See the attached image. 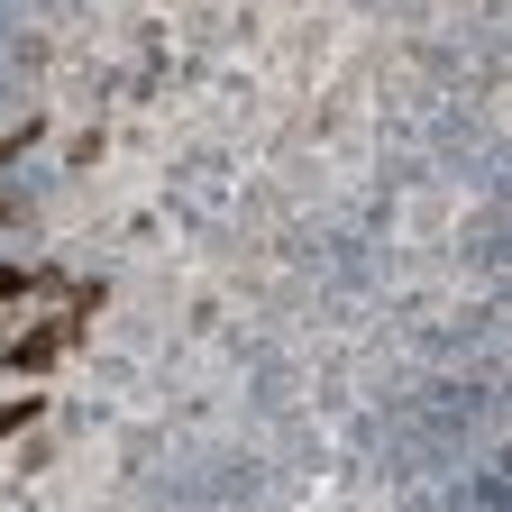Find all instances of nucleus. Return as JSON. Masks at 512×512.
Listing matches in <instances>:
<instances>
[{"mask_svg":"<svg viewBox=\"0 0 512 512\" xmlns=\"http://www.w3.org/2000/svg\"><path fill=\"white\" fill-rule=\"evenodd\" d=\"M64 339H74V320H37V330L10 348V366H19V375H37V366H55V348H64Z\"/></svg>","mask_w":512,"mask_h":512,"instance_id":"f257e3e1","label":"nucleus"},{"mask_svg":"<svg viewBox=\"0 0 512 512\" xmlns=\"http://www.w3.org/2000/svg\"><path fill=\"white\" fill-rule=\"evenodd\" d=\"M28 412H37V403H0V439H10V430H19Z\"/></svg>","mask_w":512,"mask_h":512,"instance_id":"f03ea898","label":"nucleus"}]
</instances>
